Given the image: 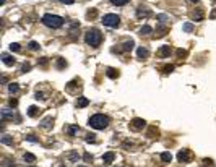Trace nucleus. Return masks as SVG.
Here are the masks:
<instances>
[{
    "mask_svg": "<svg viewBox=\"0 0 216 167\" xmlns=\"http://www.w3.org/2000/svg\"><path fill=\"white\" fill-rule=\"evenodd\" d=\"M161 159H163L164 162H171V159H172L171 152H163V154H161Z\"/></svg>",
    "mask_w": 216,
    "mask_h": 167,
    "instance_id": "16",
    "label": "nucleus"
},
{
    "mask_svg": "<svg viewBox=\"0 0 216 167\" xmlns=\"http://www.w3.org/2000/svg\"><path fill=\"white\" fill-rule=\"evenodd\" d=\"M102 25L109 26V28H117L120 25V18L114 15V13H107V15L102 16Z\"/></svg>",
    "mask_w": 216,
    "mask_h": 167,
    "instance_id": "4",
    "label": "nucleus"
},
{
    "mask_svg": "<svg viewBox=\"0 0 216 167\" xmlns=\"http://www.w3.org/2000/svg\"><path fill=\"white\" fill-rule=\"evenodd\" d=\"M36 114H37V109L34 106H31L29 109H28V115H29V117H34Z\"/></svg>",
    "mask_w": 216,
    "mask_h": 167,
    "instance_id": "19",
    "label": "nucleus"
},
{
    "mask_svg": "<svg viewBox=\"0 0 216 167\" xmlns=\"http://www.w3.org/2000/svg\"><path fill=\"white\" fill-rule=\"evenodd\" d=\"M25 161H28V162H34V161H36V156L31 154V152H26V154H25Z\"/></svg>",
    "mask_w": 216,
    "mask_h": 167,
    "instance_id": "18",
    "label": "nucleus"
},
{
    "mask_svg": "<svg viewBox=\"0 0 216 167\" xmlns=\"http://www.w3.org/2000/svg\"><path fill=\"white\" fill-rule=\"evenodd\" d=\"M36 99H44V97H42V93H37L36 94Z\"/></svg>",
    "mask_w": 216,
    "mask_h": 167,
    "instance_id": "37",
    "label": "nucleus"
},
{
    "mask_svg": "<svg viewBox=\"0 0 216 167\" xmlns=\"http://www.w3.org/2000/svg\"><path fill=\"white\" fill-rule=\"evenodd\" d=\"M190 2H198V0H190Z\"/></svg>",
    "mask_w": 216,
    "mask_h": 167,
    "instance_id": "38",
    "label": "nucleus"
},
{
    "mask_svg": "<svg viewBox=\"0 0 216 167\" xmlns=\"http://www.w3.org/2000/svg\"><path fill=\"white\" fill-rule=\"evenodd\" d=\"M177 159H179L180 162H189V161H190V152H189V149H182V151H179V154H177Z\"/></svg>",
    "mask_w": 216,
    "mask_h": 167,
    "instance_id": "6",
    "label": "nucleus"
},
{
    "mask_svg": "<svg viewBox=\"0 0 216 167\" xmlns=\"http://www.w3.org/2000/svg\"><path fill=\"white\" fill-rule=\"evenodd\" d=\"M151 31H153V28H151V26H148V25H145V26L140 28V34H142V36H148Z\"/></svg>",
    "mask_w": 216,
    "mask_h": 167,
    "instance_id": "12",
    "label": "nucleus"
},
{
    "mask_svg": "<svg viewBox=\"0 0 216 167\" xmlns=\"http://www.w3.org/2000/svg\"><path fill=\"white\" fill-rule=\"evenodd\" d=\"M78 167H83V165H78Z\"/></svg>",
    "mask_w": 216,
    "mask_h": 167,
    "instance_id": "39",
    "label": "nucleus"
},
{
    "mask_svg": "<svg viewBox=\"0 0 216 167\" xmlns=\"http://www.w3.org/2000/svg\"><path fill=\"white\" fill-rule=\"evenodd\" d=\"M10 50H12V52H18V50H20V44H16V42L10 44Z\"/></svg>",
    "mask_w": 216,
    "mask_h": 167,
    "instance_id": "23",
    "label": "nucleus"
},
{
    "mask_svg": "<svg viewBox=\"0 0 216 167\" xmlns=\"http://www.w3.org/2000/svg\"><path fill=\"white\" fill-rule=\"evenodd\" d=\"M42 23H44L46 26H49V28H60V26L63 25V18L47 13V15L42 16Z\"/></svg>",
    "mask_w": 216,
    "mask_h": 167,
    "instance_id": "3",
    "label": "nucleus"
},
{
    "mask_svg": "<svg viewBox=\"0 0 216 167\" xmlns=\"http://www.w3.org/2000/svg\"><path fill=\"white\" fill-rule=\"evenodd\" d=\"M137 54H138V59H146L149 55V52H148V49H145V47H140L137 50Z\"/></svg>",
    "mask_w": 216,
    "mask_h": 167,
    "instance_id": "9",
    "label": "nucleus"
},
{
    "mask_svg": "<svg viewBox=\"0 0 216 167\" xmlns=\"http://www.w3.org/2000/svg\"><path fill=\"white\" fill-rule=\"evenodd\" d=\"M163 70H164V73H171V71L174 70V66H172V65H166Z\"/></svg>",
    "mask_w": 216,
    "mask_h": 167,
    "instance_id": "28",
    "label": "nucleus"
},
{
    "mask_svg": "<svg viewBox=\"0 0 216 167\" xmlns=\"http://www.w3.org/2000/svg\"><path fill=\"white\" fill-rule=\"evenodd\" d=\"M41 125L44 128H47V130H49V128H52V117H46L44 120L41 122Z\"/></svg>",
    "mask_w": 216,
    "mask_h": 167,
    "instance_id": "11",
    "label": "nucleus"
},
{
    "mask_svg": "<svg viewBox=\"0 0 216 167\" xmlns=\"http://www.w3.org/2000/svg\"><path fill=\"white\" fill-rule=\"evenodd\" d=\"M78 130H80V128H78V127H70V130H68V131H70V135H72V136H73V135H75V133H77Z\"/></svg>",
    "mask_w": 216,
    "mask_h": 167,
    "instance_id": "30",
    "label": "nucleus"
},
{
    "mask_svg": "<svg viewBox=\"0 0 216 167\" xmlns=\"http://www.w3.org/2000/svg\"><path fill=\"white\" fill-rule=\"evenodd\" d=\"M90 125L96 130H104V128L109 125V117L102 115V114H96L90 118Z\"/></svg>",
    "mask_w": 216,
    "mask_h": 167,
    "instance_id": "1",
    "label": "nucleus"
},
{
    "mask_svg": "<svg viewBox=\"0 0 216 167\" xmlns=\"http://www.w3.org/2000/svg\"><path fill=\"white\" fill-rule=\"evenodd\" d=\"M57 65H59V68H62V66L65 65V62H63V60H59V63H57Z\"/></svg>",
    "mask_w": 216,
    "mask_h": 167,
    "instance_id": "35",
    "label": "nucleus"
},
{
    "mask_svg": "<svg viewBox=\"0 0 216 167\" xmlns=\"http://www.w3.org/2000/svg\"><path fill=\"white\" fill-rule=\"evenodd\" d=\"M26 140H28V141H37V140H36V138H34V136H33V135H29V136H26Z\"/></svg>",
    "mask_w": 216,
    "mask_h": 167,
    "instance_id": "34",
    "label": "nucleus"
},
{
    "mask_svg": "<svg viewBox=\"0 0 216 167\" xmlns=\"http://www.w3.org/2000/svg\"><path fill=\"white\" fill-rule=\"evenodd\" d=\"M192 29H194V26H192L190 23H185V25H184V31H185V32H190Z\"/></svg>",
    "mask_w": 216,
    "mask_h": 167,
    "instance_id": "26",
    "label": "nucleus"
},
{
    "mask_svg": "<svg viewBox=\"0 0 216 167\" xmlns=\"http://www.w3.org/2000/svg\"><path fill=\"white\" fill-rule=\"evenodd\" d=\"M119 75L114 68H107V76H111V78H115V76Z\"/></svg>",
    "mask_w": 216,
    "mask_h": 167,
    "instance_id": "20",
    "label": "nucleus"
},
{
    "mask_svg": "<svg viewBox=\"0 0 216 167\" xmlns=\"http://www.w3.org/2000/svg\"><path fill=\"white\" fill-rule=\"evenodd\" d=\"M133 46H135V42H133L132 39H130V41H125V42H124V50H132Z\"/></svg>",
    "mask_w": 216,
    "mask_h": 167,
    "instance_id": "14",
    "label": "nucleus"
},
{
    "mask_svg": "<svg viewBox=\"0 0 216 167\" xmlns=\"http://www.w3.org/2000/svg\"><path fill=\"white\" fill-rule=\"evenodd\" d=\"M2 60H3V63L8 65V66L15 63V59H13L12 55H8V54H2Z\"/></svg>",
    "mask_w": 216,
    "mask_h": 167,
    "instance_id": "7",
    "label": "nucleus"
},
{
    "mask_svg": "<svg viewBox=\"0 0 216 167\" xmlns=\"http://www.w3.org/2000/svg\"><path fill=\"white\" fill-rule=\"evenodd\" d=\"M158 20H159V23H166L167 21V16L166 15H158Z\"/></svg>",
    "mask_w": 216,
    "mask_h": 167,
    "instance_id": "29",
    "label": "nucleus"
},
{
    "mask_svg": "<svg viewBox=\"0 0 216 167\" xmlns=\"http://www.w3.org/2000/svg\"><path fill=\"white\" fill-rule=\"evenodd\" d=\"M8 89H10V93H16L18 91V84L16 83H12L10 86H8Z\"/></svg>",
    "mask_w": 216,
    "mask_h": 167,
    "instance_id": "25",
    "label": "nucleus"
},
{
    "mask_svg": "<svg viewBox=\"0 0 216 167\" xmlns=\"http://www.w3.org/2000/svg\"><path fill=\"white\" fill-rule=\"evenodd\" d=\"M86 141H88V143H94V141H96V135L88 133V135H86Z\"/></svg>",
    "mask_w": 216,
    "mask_h": 167,
    "instance_id": "21",
    "label": "nucleus"
},
{
    "mask_svg": "<svg viewBox=\"0 0 216 167\" xmlns=\"http://www.w3.org/2000/svg\"><path fill=\"white\" fill-rule=\"evenodd\" d=\"M169 54H171V47H169V46H163L161 49H159V55H161V57H166Z\"/></svg>",
    "mask_w": 216,
    "mask_h": 167,
    "instance_id": "13",
    "label": "nucleus"
},
{
    "mask_svg": "<svg viewBox=\"0 0 216 167\" xmlns=\"http://www.w3.org/2000/svg\"><path fill=\"white\" fill-rule=\"evenodd\" d=\"M84 41H86V44H88V46L96 47V46H99V44H101L102 36H101V32L98 31V29H90V31L86 32V37H84Z\"/></svg>",
    "mask_w": 216,
    "mask_h": 167,
    "instance_id": "2",
    "label": "nucleus"
},
{
    "mask_svg": "<svg viewBox=\"0 0 216 167\" xmlns=\"http://www.w3.org/2000/svg\"><path fill=\"white\" fill-rule=\"evenodd\" d=\"M114 157H115L114 152H106V154L102 156V161H104V164H111V162L114 161Z\"/></svg>",
    "mask_w": 216,
    "mask_h": 167,
    "instance_id": "8",
    "label": "nucleus"
},
{
    "mask_svg": "<svg viewBox=\"0 0 216 167\" xmlns=\"http://www.w3.org/2000/svg\"><path fill=\"white\" fill-rule=\"evenodd\" d=\"M145 125H146V122H145L143 118H133L132 120V128L133 130H142V128H145Z\"/></svg>",
    "mask_w": 216,
    "mask_h": 167,
    "instance_id": "5",
    "label": "nucleus"
},
{
    "mask_svg": "<svg viewBox=\"0 0 216 167\" xmlns=\"http://www.w3.org/2000/svg\"><path fill=\"white\" fill-rule=\"evenodd\" d=\"M60 2H63V3H73L75 0H60Z\"/></svg>",
    "mask_w": 216,
    "mask_h": 167,
    "instance_id": "36",
    "label": "nucleus"
},
{
    "mask_svg": "<svg viewBox=\"0 0 216 167\" xmlns=\"http://www.w3.org/2000/svg\"><path fill=\"white\" fill-rule=\"evenodd\" d=\"M88 104H90V101H88L86 97H80V99H78V104H77V106H78V107H86Z\"/></svg>",
    "mask_w": 216,
    "mask_h": 167,
    "instance_id": "15",
    "label": "nucleus"
},
{
    "mask_svg": "<svg viewBox=\"0 0 216 167\" xmlns=\"http://www.w3.org/2000/svg\"><path fill=\"white\" fill-rule=\"evenodd\" d=\"M149 13H151V12H149V10H142V8H140V10H138V16H142V15H145V16H148V15H149Z\"/></svg>",
    "mask_w": 216,
    "mask_h": 167,
    "instance_id": "27",
    "label": "nucleus"
},
{
    "mask_svg": "<svg viewBox=\"0 0 216 167\" xmlns=\"http://www.w3.org/2000/svg\"><path fill=\"white\" fill-rule=\"evenodd\" d=\"M29 49H31V50H37V49H39V44H37V42H34V41H31V42H29Z\"/></svg>",
    "mask_w": 216,
    "mask_h": 167,
    "instance_id": "24",
    "label": "nucleus"
},
{
    "mask_svg": "<svg viewBox=\"0 0 216 167\" xmlns=\"http://www.w3.org/2000/svg\"><path fill=\"white\" fill-rule=\"evenodd\" d=\"M16 104H18V101H16V99H12V101H10V106H12V107H15Z\"/></svg>",
    "mask_w": 216,
    "mask_h": 167,
    "instance_id": "33",
    "label": "nucleus"
},
{
    "mask_svg": "<svg viewBox=\"0 0 216 167\" xmlns=\"http://www.w3.org/2000/svg\"><path fill=\"white\" fill-rule=\"evenodd\" d=\"M205 164L210 165V167H214V164H213V161H211V159H205Z\"/></svg>",
    "mask_w": 216,
    "mask_h": 167,
    "instance_id": "32",
    "label": "nucleus"
},
{
    "mask_svg": "<svg viewBox=\"0 0 216 167\" xmlns=\"http://www.w3.org/2000/svg\"><path fill=\"white\" fill-rule=\"evenodd\" d=\"M177 55H179V57H187V52L182 50V49H179V50H177Z\"/></svg>",
    "mask_w": 216,
    "mask_h": 167,
    "instance_id": "31",
    "label": "nucleus"
},
{
    "mask_svg": "<svg viewBox=\"0 0 216 167\" xmlns=\"http://www.w3.org/2000/svg\"><path fill=\"white\" fill-rule=\"evenodd\" d=\"M2 143H3V145H13V140L8 135H3L2 136Z\"/></svg>",
    "mask_w": 216,
    "mask_h": 167,
    "instance_id": "17",
    "label": "nucleus"
},
{
    "mask_svg": "<svg viewBox=\"0 0 216 167\" xmlns=\"http://www.w3.org/2000/svg\"><path fill=\"white\" fill-rule=\"evenodd\" d=\"M111 2L114 3V5H117V7H119V5H125V3L129 2V0H111Z\"/></svg>",
    "mask_w": 216,
    "mask_h": 167,
    "instance_id": "22",
    "label": "nucleus"
},
{
    "mask_svg": "<svg viewBox=\"0 0 216 167\" xmlns=\"http://www.w3.org/2000/svg\"><path fill=\"white\" fill-rule=\"evenodd\" d=\"M5 118H13V111H10V109H2V120H5Z\"/></svg>",
    "mask_w": 216,
    "mask_h": 167,
    "instance_id": "10",
    "label": "nucleus"
}]
</instances>
